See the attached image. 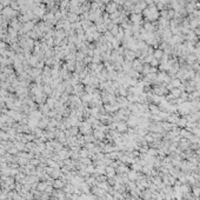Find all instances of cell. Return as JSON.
<instances>
[]
</instances>
